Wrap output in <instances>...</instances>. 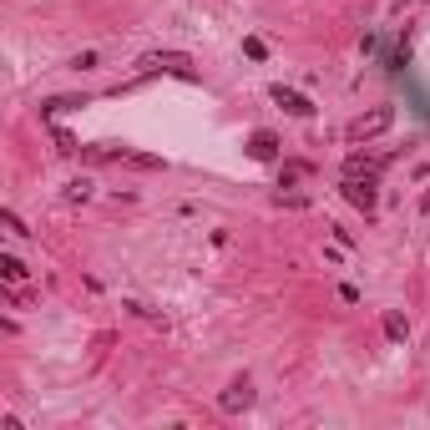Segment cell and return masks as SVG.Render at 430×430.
I'll return each instance as SVG.
<instances>
[{
  "label": "cell",
  "mask_w": 430,
  "mask_h": 430,
  "mask_svg": "<svg viewBox=\"0 0 430 430\" xmlns=\"http://www.w3.org/2000/svg\"><path fill=\"white\" fill-rule=\"evenodd\" d=\"M390 127H395V106H375V112H364V117H354L350 127H344V137H350V142H370L380 132H390Z\"/></svg>",
  "instance_id": "cell-1"
},
{
  "label": "cell",
  "mask_w": 430,
  "mask_h": 430,
  "mask_svg": "<svg viewBox=\"0 0 430 430\" xmlns=\"http://www.w3.org/2000/svg\"><path fill=\"white\" fill-rule=\"evenodd\" d=\"M339 192H344V203H354V208L364 213V218H375V208H380V187H375V178H344Z\"/></svg>",
  "instance_id": "cell-2"
},
{
  "label": "cell",
  "mask_w": 430,
  "mask_h": 430,
  "mask_svg": "<svg viewBox=\"0 0 430 430\" xmlns=\"http://www.w3.org/2000/svg\"><path fill=\"white\" fill-rule=\"evenodd\" d=\"M268 96H273L278 106H284L289 117H314V112H319V106H314L304 92H294V86H284V81H273V86H268Z\"/></svg>",
  "instance_id": "cell-3"
},
{
  "label": "cell",
  "mask_w": 430,
  "mask_h": 430,
  "mask_svg": "<svg viewBox=\"0 0 430 430\" xmlns=\"http://www.w3.org/2000/svg\"><path fill=\"white\" fill-rule=\"evenodd\" d=\"M218 405H223L228 415H238V410H248V405H253V380H248V375H238V380H233L228 390L218 395Z\"/></svg>",
  "instance_id": "cell-4"
},
{
  "label": "cell",
  "mask_w": 430,
  "mask_h": 430,
  "mask_svg": "<svg viewBox=\"0 0 430 430\" xmlns=\"http://www.w3.org/2000/svg\"><path fill=\"white\" fill-rule=\"evenodd\" d=\"M243 147H248V157H253V162H273V157H278V137L268 132V127L248 132V142H243Z\"/></svg>",
  "instance_id": "cell-5"
},
{
  "label": "cell",
  "mask_w": 430,
  "mask_h": 430,
  "mask_svg": "<svg viewBox=\"0 0 430 430\" xmlns=\"http://www.w3.org/2000/svg\"><path fill=\"white\" fill-rule=\"evenodd\" d=\"M309 178H314V162H304V157L278 162V187H294V182H309Z\"/></svg>",
  "instance_id": "cell-6"
},
{
  "label": "cell",
  "mask_w": 430,
  "mask_h": 430,
  "mask_svg": "<svg viewBox=\"0 0 430 430\" xmlns=\"http://www.w3.org/2000/svg\"><path fill=\"white\" fill-rule=\"evenodd\" d=\"M385 339H390V344H405V339H410V319H405L400 309H385Z\"/></svg>",
  "instance_id": "cell-7"
},
{
  "label": "cell",
  "mask_w": 430,
  "mask_h": 430,
  "mask_svg": "<svg viewBox=\"0 0 430 430\" xmlns=\"http://www.w3.org/2000/svg\"><path fill=\"white\" fill-rule=\"evenodd\" d=\"M375 172H380L375 157H364V152H350V157H344V178H375Z\"/></svg>",
  "instance_id": "cell-8"
},
{
  "label": "cell",
  "mask_w": 430,
  "mask_h": 430,
  "mask_svg": "<svg viewBox=\"0 0 430 430\" xmlns=\"http://www.w3.org/2000/svg\"><path fill=\"white\" fill-rule=\"evenodd\" d=\"M0 273H6V284H26V264H20V258L15 253H0Z\"/></svg>",
  "instance_id": "cell-9"
},
{
  "label": "cell",
  "mask_w": 430,
  "mask_h": 430,
  "mask_svg": "<svg viewBox=\"0 0 430 430\" xmlns=\"http://www.w3.org/2000/svg\"><path fill=\"white\" fill-rule=\"evenodd\" d=\"M86 198H92V182H86V178L66 182V203H86Z\"/></svg>",
  "instance_id": "cell-10"
},
{
  "label": "cell",
  "mask_w": 430,
  "mask_h": 430,
  "mask_svg": "<svg viewBox=\"0 0 430 430\" xmlns=\"http://www.w3.org/2000/svg\"><path fill=\"white\" fill-rule=\"evenodd\" d=\"M127 162H132V167H147V172H162V167H167L162 157H147V152H127Z\"/></svg>",
  "instance_id": "cell-11"
},
{
  "label": "cell",
  "mask_w": 430,
  "mask_h": 430,
  "mask_svg": "<svg viewBox=\"0 0 430 430\" xmlns=\"http://www.w3.org/2000/svg\"><path fill=\"white\" fill-rule=\"evenodd\" d=\"M0 223H6V228L15 233V238H26V233H31L26 223H20V213H15V208H6V213H0Z\"/></svg>",
  "instance_id": "cell-12"
},
{
  "label": "cell",
  "mask_w": 430,
  "mask_h": 430,
  "mask_svg": "<svg viewBox=\"0 0 430 430\" xmlns=\"http://www.w3.org/2000/svg\"><path fill=\"white\" fill-rule=\"evenodd\" d=\"M71 66H76V71H96V66H101V56H96V51H76V56H71Z\"/></svg>",
  "instance_id": "cell-13"
},
{
  "label": "cell",
  "mask_w": 430,
  "mask_h": 430,
  "mask_svg": "<svg viewBox=\"0 0 430 430\" xmlns=\"http://www.w3.org/2000/svg\"><path fill=\"white\" fill-rule=\"evenodd\" d=\"M243 56H253V61H268V46H264L258 36H248V41H243Z\"/></svg>",
  "instance_id": "cell-14"
},
{
  "label": "cell",
  "mask_w": 430,
  "mask_h": 430,
  "mask_svg": "<svg viewBox=\"0 0 430 430\" xmlns=\"http://www.w3.org/2000/svg\"><path fill=\"white\" fill-rule=\"evenodd\" d=\"M273 203H278V208H309V198H304V192H278Z\"/></svg>",
  "instance_id": "cell-15"
},
{
  "label": "cell",
  "mask_w": 430,
  "mask_h": 430,
  "mask_svg": "<svg viewBox=\"0 0 430 430\" xmlns=\"http://www.w3.org/2000/svg\"><path fill=\"white\" fill-rule=\"evenodd\" d=\"M420 213H430V192H425V198H420Z\"/></svg>",
  "instance_id": "cell-16"
}]
</instances>
